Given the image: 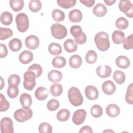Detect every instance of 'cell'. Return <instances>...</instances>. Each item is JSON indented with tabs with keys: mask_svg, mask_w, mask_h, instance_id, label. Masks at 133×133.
Segmentation results:
<instances>
[{
	"mask_svg": "<svg viewBox=\"0 0 133 133\" xmlns=\"http://www.w3.org/2000/svg\"><path fill=\"white\" fill-rule=\"evenodd\" d=\"M20 83V76L16 74H11L9 76L8 79V84L9 86H18Z\"/></svg>",
	"mask_w": 133,
	"mask_h": 133,
	"instance_id": "obj_40",
	"label": "cell"
},
{
	"mask_svg": "<svg viewBox=\"0 0 133 133\" xmlns=\"http://www.w3.org/2000/svg\"><path fill=\"white\" fill-rule=\"evenodd\" d=\"M118 7L119 10L124 12L128 17H133V5L130 1H120Z\"/></svg>",
	"mask_w": 133,
	"mask_h": 133,
	"instance_id": "obj_7",
	"label": "cell"
},
{
	"mask_svg": "<svg viewBox=\"0 0 133 133\" xmlns=\"http://www.w3.org/2000/svg\"><path fill=\"white\" fill-rule=\"evenodd\" d=\"M86 112L84 109L76 110L72 116V121L75 125H81L84 123L86 117Z\"/></svg>",
	"mask_w": 133,
	"mask_h": 133,
	"instance_id": "obj_9",
	"label": "cell"
},
{
	"mask_svg": "<svg viewBox=\"0 0 133 133\" xmlns=\"http://www.w3.org/2000/svg\"><path fill=\"white\" fill-rule=\"evenodd\" d=\"M59 101L56 99H51L47 103V108L50 111L57 110L59 108Z\"/></svg>",
	"mask_w": 133,
	"mask_h": 133,
	"instance_id": "obj_44",
	"label": "cell"
},
{
	"mask_svg": "<svg viewBox=\"0 0 133 133\" xmlns=\"http://www.w3.org/2000/svg\"><path fill=\"white\" fill-rule=\"evenodd\" d=\"M92 12L98 17H102L107 14V8L103 4L98 3L93 8Z\"/></svg>",
	"mask_w": 133,
	"mask_h": 133,
	"instance_id": "obj_16",
	"label": "cell"
},
{
	"mask_svg": "<svg viewBox=\"0 0 133 133\" xmlns=\"http://www.w3.org/2000/svg\"><path fill=\"white\" fill-rule=\"evenodd\" d=\"M128 21L124 17H119L115 21L116 27L121 30L126 29L128 27Z\"/></svg>",
	"mask_w": 133,
	"mask_h": 133,
	"instance_id": "obj_35",
	"label": "cell"
},
{
	"mask_svg": "<svg viewBox=\"0 0 133 133\" xmlns=\"http://www.w3.org/2000/svg\"><path fill=\"white\" fill-rule=\"evenodd\" d=\"M29 8L31 11L36 12L41 9L42 3L39 0H31L29 3Z\"/></svg>",
	"mask_w": 133,
	"mask_h": 133,
	"instance_id": "obj_38",
	"label": "cell"
},
{
	"mask_svg": "<svg viewBox=\"0 0 133 133\" xmlns=\"http://www.w3.org/2000/svg\"><path fill=\"white\" fill-rule=\"evenodd\" d=\"M85 94L89 100H94L98 98L99 92L96 87L92 85H88L86 87Z\"/></svg>",
	"mask_w": 133,
	"mask_h": 133,
	"instance_id": "obj_11",
	"label": "cell"
},
{
	"mask_svg": "<svg viewBox=\"0 0 133 133\" xmlns=\"http://www.w3.org/2000/svg\"><path fill=\"white\" fill-rule=\"evenodd\" d=\"M38 131L40 133H51L52 128L49 124L46 122H43L39 125Z\"/></svg>",
	"mask_w": 133,
	"mask_h": 133,
	"instance_id": "obj_43",
	"label": "cell"
},
{
	"mask_svg": "<svg viewBox=\"0 0 133 133\" xmlns=\"http://www.w3.org/2000/svg\"><path fill=\"white\" fill-rule=\"evenodd\" d=\"M70 33L74 38H77L81 36L83 32H82V28L79 25H73L70 29Z\"/></svg>",
	"mask_w": 133,
	"mask_h": 133,
	"instance_id": "obj_46",
	"label": "cell"
},
{
	"mask_svg": "<svg viewBox=\"0 0 133 133\" xmlns=\"http://www.w3.org/2000/svg\"><path fill=\"white\" fill-rule=\"evenodd\" d=\"M125 36V35L123 32L120 30H115L112 33V38L115 44H120L123 42Z\"/></svg>",
	"mask_w": 133,
	"mask_h": 133,
	"instance_id": "obj_23",
	"label": "cell"
},
{
	"mask_svg": "<svg viewBox=\"0 0 133 133\" xmlns=\"http://www.w3.org/2000/svg\"><path fill=\"white\" fill-rule=\"evenodd\" d=\"M68 96L69 101L74 106H79L83 102V97L82 94L76 87H72L69 89Z\"/></svg>",
	"mask_w": 133,
	"mask_h": 133,
	"instance_id": "obj_2",
	"label": "cell"
},
{
	"mask_svg": "<svg viewBox=\"0 0 133 133\" xmlns=\"http://www.w3.org/2000/svg\"><path fill=\"white\" fill-rule=\"evenodd\" d=\"M133 84L130 83L127 87V92L125 96V100L126 102L130 104H132L133 103Z\"/></svg>",
	"mask_w": 133,
	"mask_h": 133,
	"instance_id": "obj_41",
	"label": "cell"
},
{
	"mask_svg": "<svg viewBox=\"0 0 133 133\" xmlns=\"http://www.w3.org/2000/svg\"><path fill=\"white\" fill-rule=\"evenodd\" d=\"M0 111L1 112L6 111L9 108V102L2 94H0Z\"/></svg>",
	"mask_w": 133,
	"mask_h": 133,
	"instance_id": "obj_45",
	"label": "cell"
},
{
	"mask_svg": "<svg viewBox=\"0 0 133 133\" xmlns=\"http://www.w3.org/2000/svg\"><path fill=\"white\" fill-rule=\"evenodd\" d=\"M9 5L14 11L18 12L22 9L24 6V1L23 0H10Z\"/></svg>",
	"mask_w": 133,
	"mask_h": 133,
	"instance_id": "obj_28",
	"label": "cell"
},
{
	"mask_svg": "<svg viewBox=\"0 0 133 133\" xmlns=\"http://www.w3.org/2000/svg\"><path fill=\"white\" fill-rule=\"evenodd\" d=\"M13 35L12 31L9 28H0V39L1 41L6 39Z\"/></svg>",
	"mask_w": 133,
	"mask_h": 133,
	"instance_id": "obj_36",
	"label": "cell"
},
{
	"mask_svg": "<svg viewBox=\"0 0 133 133\" xmlns=\"http://www.w3.org/2000/svg\"><path fill=\"white\" fill-rule=\"evenodd\" d=\"M63 91L62 86L59 83H54L50 87V92L54 97H58L61 95Z\"/></svg>",
	"mask_w": 133,
	"mask_h": 133,
	"instance_id": "obj_30",
	"label": "cell"
},
{
	"mask_svg": "<svg viewBox=\"0 0 133 133\" xmlns=\"http://www.w3.org/2000/svg\"><path fill=\"white\" fill-rule=\"evenodd\" d=\"M20 102L23 108H30L32 103V99L30 95L23 93L20 97Z\"/></svg>",
	"mask_w": 133,
	"mask_h": 133,
	"instance_id": "obj_22",
	"label": "cell"
},
{
	"mask_svg": "<svg viewBox=\"0 0 133 133\" xmlns=\"http://www.w3.org/2000/svg\"><path fill=\"white\" fill-rule=\"evenodd\" d=\"M132 41H133V36H132V34H131L124 39L123 42L124 48H125L126 50L132 49V45H133Z\"/></svg>",
	"mask_w": 133,
	"mask_h": 133,
	"instance_id": "obj_48",
	"label": "cell"
},
{
	"mask_svg": "<svg viewBox=\"0 0 133 133\" xmlns=\"http://www.w3.org/2000/svg\"><path fill=\"white\" fill-rule=\"evenodd\" d=\"M90 113L94 117H100L103 114V109L100 105L95 104L90 109Z\"/></svg>",
	"mask_w": 133,
	"mask_h": 133,
	"instance_id": "obj_39",
	"label": "cell"
},
{
	"mask_svg": "<svg viewBox=\"0 0 133 133\" xmlns=\"http://www.w3.org/2000/svg\"><path fill=\"white\" fill-rule=\"evenodd\" d=\"M33 115V112L30 108H23L17 110L14 116L18 122H24L30 119Z\"/></svg>",
	"mask_w": 133,
	"mask_h": 133,
	"instance_id": "obj_3",
	"label": "cell"
},
{
	"mask_svg": "<svg viewBox=\"0 0 133 133\" xmlns=\"http://www.w3.org/2000/svg\"><path fill=\"white\" fill-rule=\"evenodd\" d=\"M7 93L10 98L12 99L16 98L19 94V89L18 86H9L7 90Z\"/></svg>",
	"mask_w": 133,
	"mask_h": 133,
	"instance_id": "obj_47",
	"label": "cell"
},
{
	"mask_svg": "<svg viewBox=\"0 0 133 133\" xmlns=\"http://www.w3.org/2000/svg\"><path fill=\"white\" fill-rule=\"evenodd\" d=\"M52 36L57 39H61L67 35V30L65 26L59 24L54 23L50 28Z\"/></svg>",
	"mask_w": 133,
	"mask_h": 133,
	"instance_id": "obj_6",
	"label": "cell"
},
{
	"mask_svg": "<svg viewBox=\"0 0 133 133\" xmlns=\"http://www.w3.org/2000/svg\"><path fill=\"white\" fill-rule=\"evenodd\" d=\"M66 64L65 59L62 56H57L52 60V65L57 68H61Z\"/></svg>",
	"mask_w": 133,
	"mask_h": 133,
	"instance_id": "obj_31",
	"label": "cell"
},
{
	"mask_svg": "<svg viewBox=\"0 0 133 133\" xmlns=\"http://www.w3.org/2000/svg\"><path fill=\"white\" fill-rule=\"evenodd\" d=\"M69 65L74 69L79 68L82 63V59L80 56L78 55H74L69 59Z\"/></svg>",
	"mask_w": 133,
	"mask_h": 133,
	"instance_id": "obj_21",
	"label": "cell"
},
{
	"mask_svg": "<svg viewBox=\"0 0 133 133\" xmlns=\"http://www.w3.org/2000/svg\"><path fill=\"white\" fill-rule=\"evenodd\" d=\"M8 45L11 51L16 52L21 49L22 46V44L20 39L17 38H14L9 41Z\"/></svg>",
	"mask_w": 133,
	"mask_h": 133,
	"instance_id": "obj_24",
	"label": "cell"
},
{
	"mask_svg": "<svg viewBox=\"0 0 133 133\" xmlns=\"http://www.w3.org/2000/svg\"><path fill=\"white\" fill-rule=\"evenodd\" d=\"M112 70L110 66L108 65H100L96 69V73L101 78L108 77L111 74Z\"/></svg>",
	"mask_w": 133,
	"mask_h": 133,
	"instance_id": "obj_12",
	"label": "cell"
},
{
	"mask_svg": "<svg viewBox=\"0 0 133 133\" xmlns=\"http://www.w3.org/2000/svg\"><path fill=\"white\" fill-rule=\"evenodd\" d=\"M48 50L52 55H59L62 52V48L60 45L56 43H50L48 46Z\"/></svg>",
	"mask_w": 133,
	"mask_h": 133,
	"instance_id": "obj_26",
	"label": "cell"
},
{
	"mask_svg": "<svg viewBox=\"0 0 133 133\" xmlns=\"http://www.w3.org/2000/svg\"><path fill=\"white\" fill-rule=\"evenodd\" d=\"M106 113L111 117H115L120 113L119 108L115 104H110L106 108Z\"/></svg>",
	"mask_w": 133,
	"mask_h": 133,
	"instance_id": "obj_15",
	"label": "cell"
},
{
	"mask_svg": "<svg viewBox=\"0 0 133 133\" xmlns=\"http://www.w3.org/2000/svg\"><path fill=\"white\" fill-rule=\"evenodd\" d=\"M0 126L2 133H13L14 132L13 122L9 117L3 118L1 121Z\"/></svg>",
	"mask_w": 133,
	"mask_h": 133,
	"instance_id": "obj_8",
	"label": "cell"
},
{
	"mask_svg": "<svg viewBox=\"0 0 133 133\" xmlns=\"http://www.w3.org/2000/svg\"><path fill=\"white\" fill-rule=\"evenodd\" d=\"M0 58H3L6 57L8 54V50L5 44H0Z\"/></svg>",
	"mask_w": 133,
	"mask_h": 133,
	"instance_id": "obj_49",
	"label": "cell"
},
{
	"mask_svg": "<svg viewBox=\"0 0 133 133\" xmlns=\"http://www.w3.org/2000/svg\"><path fill=\"white\" fill-rule=\"evenodd\" d=\"M102 89L105 94L111 95L115 92L116 86L112 81L110 80L106 81L102 85Z\"/></svg>",
	"mask_w": 133,
	"mask_h": 133,
	"instance_id": "obj_13",
	"label": "cell"
},
{
	"mask_svg": "<svg viewBox=\"0 0 133 133\" xmlns=\"http://www.w3.org/2000/svg\"><path fill=\"white\" fill-rule=\"evenodd\" d=\"M12 15L10 12L5 11L2 13L1 15V21L3 24L8 25L12 23Z\"/></svg>",
	"mask_w": 133,
	"mask_h": 133,
	"instance_id": "obj_27",
	"label": "cell"
},
{
	"mask_svg": "<svg viewBox=\"0 0 133 133\" xmlns=\"http://www.w3.org/2000/svg\"><path fill=\"white\" fill-rule=\"evenodd\" d=\"M39 44L38 38L34 35L28 36L25 39V45L26 47L30 49H36Z\"/></svg>",
	"mask_w": 133,
	"mask_h": 133,
	"instance_id": "obj_10",
	"label": "cell"
},
{
	"mask_svg": "<svg viewBox=\"0 0 133 133\" xmlns=\"http://www.w3.org/2000/svg\"><path fill=\"white\" fill-rule=\"evenodd\" d=\"M113 78L116 83L118 84H122L125 82L126 76L124 73L122 71L116 70L114 72L113 74Z\"/></svg>",
	"mask_w": 133,
	"mask_h": 133,
	"instance_id": "obj_32",
	"label": "cell"
},
{
	"mask_svg": "<svg viewBox=\"0 0 133 133\" xmlns=\"http://www.w3.org/2000/svg\"><path fill=\"white\" fill-rule=\"evenodd\" d=\"M23 78V85L24 88L29 90H32L36 85V76L35 74L31 71L28 70L24 73Z\"/></svg>",
	"mask_w": 133,
	"mask_h": 133,
	"instance_id": "obj_5",
	"label": "cell"
},
{
	"mask_svg": "<svg viewBox=\"0 0 133 133\" xmlns=\"http://www.w3.org/2000/svg\"><path fill=\"white\" fill-rule=\"evenodd\" d=\"M97 59V54L93 50H89L86 54L85 60L87 63L89 64L94 63Z\"/></svg>",
	"mask_w": 133,
	"mask_h": 133,
	"instance_id": "obj_37",
	"label": "cell"
},
{
	"mask_svg": "<svg viewBox=\"0 0 133 133\" xmlns=\"http://www.w3.org/2000/svg\"><path fill=\"white\" fill-rule=\"evenodd\" d=\"M79 133H92L93 130L89 126H84L82 127L79 130Z\"/></svg>",
	"mask_w": 133,
	"mask_h": 133,
	"instance_id": "obj_52",
	"label": "cell"
},
{
	"mask_svg": "<svg viewBox=\"0 0 133 133\" xmlns=\"http://www.w3.org/2000/svg\"><path fill=\"white\" fill-rule=\"evenodd\" d=\"M87 40V37L85 33L83 32V34L77 38H74V41L76 43L79 44H84Z\"/></svg>",
	"mask_w": 133,
	"mask_h": 133,
	"instance_id": "obj_50",
	"label": "cell"
},
{
	"mask_svg": "<svg viewBox=\"0 0 133 133\" xmlns=\"http://www.w3.org/2000/svg\"><path fill=\"white\" fill-rule=\"evenodd\" d=\"M33 59V54L31 51L29 50L23 51L19 56V60L22 64H28L31 62Z\"/></svg>",
	"mask_w": 133,
	"mask_h": 133,
	"instance_id": "obj_14",
	"label": "cell"
},
{
	"mask_svg": "<svg viewBox=\"0 0 133 133\" xmlns=\"http://www.w3.org/2000/svg\"><path fill=\"white\" fill-rule=\"evenodd\" d=\"M95 42L97 48L102 51H104L110 47L109 35L105 32H100L97 33L95 36Z\"/></svg>",
	"mask_w": 133,
	"mask_h": 133,
	"instance_id": "obj_1",
	"label": "cell"
},
{
	"mask_svg": "<svg viewBox=\"0 0 133 133\" xmlns=\"http://www.w3.org/2000/svg\"><path fill=\"white\" fill-rule=\"evenodd\" d=\"M64 48L68 52H73L77 49V45L72 39H68L63 44Z\"/></svg>",
	"mask_w": 133,
	"mask_h": 133,
	"instance_id": "obj_25",
	"label": "cell"
},
{
	"mask_svg": "<svg viewBox=\"0 0 133 133\" xmlns=\"http://www.w3.org/2000/svg\"><path fill=\"white\" fill-rule=\"evenodd\" d=\"M62 78V73L56 70H52L48 74V78L51 82H59L61 80Z\"/></svg>",
	"mask_w": 133,
	"mask_h": 133,
	"instance_id": "obj_20",
	"label": "cell"
},
{
	"mask_svg": "<svg viewBox=\"0 0 133 133\" xmlns=\"http://www.w3.org/2000/svg\"><path fill=\"white\" fill-rule=\"evenodd\" d=\"M108 132L110 131V132H114V131H113V130H104V131H103V132H108Z\"/></svg>",
	"mask_w": 133,
	"mask_h": 133,
	"instance_id": "obj_54",
	"label": "cell"
},
{
	"mask_svg": "<svg viewBox=\"0 0 133 133\" xmlns=\"http://www.w3.org/2000/svg\"><path fill=\"white\" fill-rule=\"evenodd\" d=\"M80 2L88 7H91L95 4V0H81Z\"/></svg>",
	"mask_w": 133,
	"mask_h": 133,
	"instance_id": "obj_51",
	"label": "cell"
},
{
	"mask_svg": "<svg viewBox=\"0 0 133 133\" xmlns=\"http://www.w3.org/2000/svg\"><path fill=\"white\" fill-rule=\"evenodd\" d=\"M49 91L47 88L44 87H38L35 91V96L38 100H44L48 96Z\"/></svg>",
	"mask_w": 133,
	"mask_h": 133,
	"instance_id": "obj_18",
	"label": "cell"
},
{
	"mask_svg": "<svg viewBox=\"0 0 133 133\" xmlns=\"http://www.w3.org/2000/svg\"><path fill=\"white\" fill-rule=\"evenodd\" d=\"M82 13L79 9H73L69 12V18L70 20L72 22H79L82 19Z\"/></svg>",
	"mask_w": 133,
	"mask_h": 133,
	"instance_id": "obj_17",
	"label": "cell"
},
{
	"mask_svg": "<svg viewBox=\"0 0 133 133\" xmlns=\"http://www.w3.org/2000/svg\"><path fill=\"white\" fill-rule=\"evenodd\" d=\"M52 19L57 22L62 21L65 18V14L61 10L56 9L52 11Z\"/></svg>",
	"mask_w": 133,
	"mask_h": 133,
	"instance_id": "obj_34",
	"label": "cell"
},
{
	"mask_svg": "<svg viewBox=\"0 0 133 133\" xmlns=\"http://www.w3.org/2000/svg\"><path fill=\"white\" fill-rule=\"evenodd\" d=\"M28 70L33 72L35 74L36 78L39 77L41 75L43 72L42 66L39 64L37 63H34L30 65L29 67Z\"/></svg>",
	"mask_w": 133,
	"mask_h": 133,
	"instance_id": "obj_42",
	"label": "cell"
},
{
	"mask_svg": "<svg viewBox=\"0 0 133 133\" xmlns=\"http://www.w3.org/2000/svg\"><path fill=\"white\" fill-rule=\"evenodd\" d=\"M117 66L122 69H127L130 65L129 59L125 56H118L115 60Z\"/></svg>",
	"mask_w": 133,
	"mask_h": 133,
	"instance_id": "obj_19",
	"label": "cell"
},
{
	"mask_svg": "<svg viewBox=\"0 0 133 133\" xmlns=\"http://www.w3.org/2000/svg\"><path fill=\"white\" fill-rule=\"evenodd\" d=\"M58 5L64 9H69L73 7L76 3V0H58L57 1Z\"/></svg>",
	"mask_w": 133,
	"mask_h": 133,
	"instance_id": "obj_33",
	"label": "cell"
},
{
	"mask_svg": "<svg viewBox=\"0 0 133 133\" xmlns=\"http://www.w3.org/2000/svg\"><path fill=\"white\" fill-rule=\"evenodd\" d=\"M70 116V112L68 109H61L57 114V118L60 122L68 121Z\"/></svg>",
	"mask_w": 133,
	"mask_h": 133,
	"instance_id": "obj_29",
	"label": "cell"
},
{
	"mask_svg": "<svg viewBox=\"0 0 133 133\" xmlns=\"http://www.w3.org/2000/svg\"><path fill=\"white\" fill-rule=\"evenodd\" d=\"M18 30L21 33L24 32L29 27V20L28 16L23 12L18 14L15 19Z\"/></svg>",
	"mask_w": 133,
	"mask_h": 133,
	"instance_id": "obj_4",
	"label": "cell"
},
{
	"mask_svg": "<svg viewBox=\"0 0 133 133\" xmlns=\"http://www.w3.org/2000/svg\"><path fill=\"white\" fill-rule=\"evenodd\" d=\"M115 0H104V2L108 6H111L115 3Z\"/></svg>",
	"mask_w": 133,
	"mask_h": 133,
	"instance_id": "obj_53",
	"label": "cell"
}]
</instances>
